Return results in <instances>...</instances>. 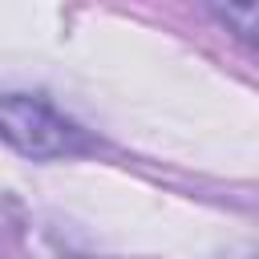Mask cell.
<instances>
[{
    "instance_id": "6da1fadb",
    "label": "cell",
    "mask_w": 259,
    "mask_h": 259,
    "mask_svg": "<svg viewBox=\"0 0 259 259\" xmlns=\"http://www.w3.org/2000/svg\"><path fill=\"white\" fill-rule=\"evenodd\" d=\"M0 138L28 158H61L85 150V134L73 121L24 93H0Z\"/></svg>"
}]
</instances>
